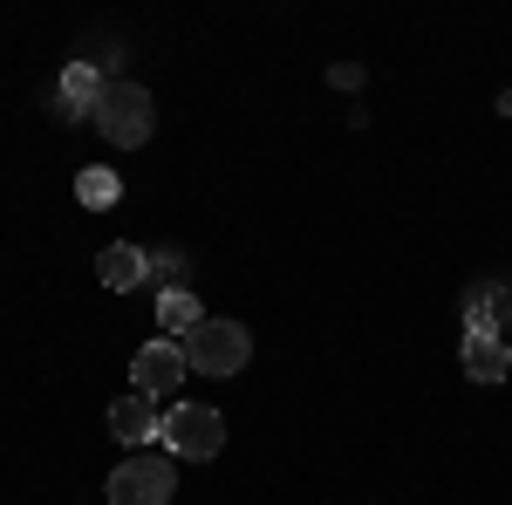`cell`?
<instances>
[{
    "label": "cell",
    "mask_w": 512,
    "mask_h": 505,
    "mask_svg": "<svg viewBox=\"0 0 512 505\" xmlns=\"http://www.w3.org/2000/svg\"><path fill=\"white\" fill-rule=\"evenodd\" d=\"M89 123H96L117 151H137V144H151V130H158V103H151L144 82L110 76V89H103V103H96V117H89Z\"/></svg>",
    "instance_id": "1"
},
{
    "label": "cell",
    "mask_w": 512,
    "mask_h": 505,
    "mask_svg": "<svg viewBox=\"0 0 512 505\" xmlns=\"http://www.w3.org/2000/svg\"><path fill=\"white\" fill-rule=\"evenodd\" d=\"M110 505H164L178 492V458L171 451H130L117 471H110Z\"/></svg>",
    "instance_id": "2"
},
{
    "label": "cell",
    "mask_w": 512,
    "mask_h": 505,
    "mask_svg": "<svg viewBox=\"0 0 512 505\" xmlns=\"http://www.w3.org/2000/svg\"><path fill=\"white\" fill-rule=\"evenodd\" d=\"M246 362H253V335L239 321H198L185 335V369L198 376H239Z\"/></svg>",
    "instance_id": "3"
},
{
    "label": "cell",
    "mask_w": 512,
    "mask_h": 505,
    "mask_svg": "<svg viewBox=\"0 0 512 505\" xmlns=\"http://www.w3.org/2000/svg\"><path fill=\"white\" fill-rule=\"evenodd\" d=\"M164 451L171 458H185V465H205V458H219V444H226V417L212 410V403H178L171 417H164Z\"/></svg>",
    "instance_id": "4"
},
{
    "label": "cell",
    "mask_w": 512,
    "mask_h": 505,
    "mask_svg": "<svg viewBox=\"0 0 512 505\" xmlns=\"http://www.w3.org/2000/svg\"><path fill=\"white\" fill-rule=\"evenodd\" d=\"M130 383H137V396L164 403L171 389L185 383V342H144L137 362H130Z\"/></svg>",
    "instance_id": "5"
},
{
    "label": "cell",
    "mask_w": 512,
    "mask_h": 505,
    "mask_svg": "<svg viewBox=\"0 0 512 505\" xmlns=\"http://www.w3.org/2000/svg\"><path fill=\"white\" fill-rule=\"evenodd\" d=\"M103 89H110V76H103L96 62H82V55H76V62L62 69V89H55V110H62V117H96Z\"/></svg>",
    "instance_id": "6"
},
{
    "label": "cell",
    "mask_w": 512,
    "mask_h": 505,
    "mask_svg": "<svg viewBox=\"0 0 512 505\" xmlns=\"http://www.w3.org/2000/svg\"><path fill=\"white\" fill-rule=\"evenodd\" d=\"M110 430H117L123 444L137 451V444H151V437L164 430V417H158V403H151V396H137V389H130V396H117V403H110Z\"/></svg>",
    "instance_id": "7"
},
{
    "label": "cell",
    "mask_w": 512,
    "mask_h": 505,
    "mask_svg": "<svg viewBox=\"0 0 512 505\" xmlns=\"http://www.w3.org/2000/svg\"><path fill=\"white\" fill-rule=\"evenodd\" d=\"M465 376H472V383H506V376H512L506 335H485V328H472V335H465Z\"/></svg>",
    "instance_id": "8"
},
{
    "label": "cell",
    "mask_w": 512,
    "mask_h": 505,
    "mask_svg": "<svg viewBox=\"0 0 512 505\" xmlns=\"http://www.w3.org/2000/svg\"><path fill=\"white\" fill-rule=\"evenodd\" d=\"M499 314H512V280H478L472 294H465V335H472V328L499 335V328H506Z\"/></svg>",
    "instance_id": "9"
},
{
    "label": "cell",
    "mask_w": 512,
    "mask_h": 505,
    "mask_svg": "<svg viewBox=\"0 0 512 505\" xmlns=\"http://www.w3.org/2000/svg\"><path fill=\"white\" fill-rule=\"evenodd\" d=\"M96 273H103V287L130 294V287L151 280V253H144V246H103V253H96Z\"/></svg>",
    "instance_id": "10"
},
{
    "label": "cell",
    "mask_w": 512,
    "mask_h": 505,
    "mask_svg": "<svg viewBox=\"0 0 512 505\" xmlns=\"http://www.w3.org/2000/svg\"><path fill=\"white\" fill-rule=\"evenodd\" d=\"M117 171H103V164H89V171H76V198L82 205H89V212H110V205H117Z\"/></svg>",
    "instance_id": "11"
},
{
    "label": "cell",
    "mask_w": 512,
    "mask_h": 505,
    "mask_svg": "<svg viewBox=\"0 0 512 505\" xmlns=\"http://www.w3.org/2000/svg\"><path fill=\"white\" fill-rule=\"evenodd\" d=\"M158 321L171 328V335H178V342H185V335H192L205 314H198V301L185 294V287H178V294H158Z\"/></svg>",
    "instance_id": "12"
},
{
    "label": "cell",
    "mask_w": 512,
    "mask_h": 505,
    "mask_svg": "<svg viewBox=\"0 0 512 505\" xmlns=\"http://www.w3.org/2000/svg\"><path fill=\"white\" fill-rule=\"evenodd\" d=\"M178 273H185L178 253H151V280H164V294H178Z\"/></svg>",
    "instance_id": "13"
}]
</instances>
